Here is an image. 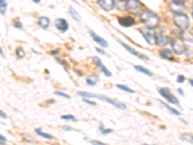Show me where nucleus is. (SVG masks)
Here are the masks:
<instances>
[{"mask_svg":"<svg viewBox=\"0 0 193 145\" xmlns=\"http://www.w3.org/2000/svg\"><path fill=\"white\" fill-rule=\"evenodd\" d=\"M139 31L142 33L144 39L146 40V42L149 44H154L155 43V34L151 31V29H147V28H143V29H139Z\"/></svg>","mask_w":193,"mask_h":145,"instance_id":"9","label":"nucleus"},{"mask_svg":"<svg viewBox=\"0 0 193 145\" xmlns=\"http://www.w3.org/2000/svg\"><path fill=\"white\" fill-rule=\"evenodd\" d=\"M157 91L163 98H165L169 103L174 104H180L179 100L174 96L169 89H167V88H158Z\"/></svg>","mask_w":193,"mask_h":145,"instance_id":"4","label":"nucleus"},{"mask_svg":"<svg viewBox=\"0 0 193 145\" xmlns=\"http://www.w3.org/2000/svg\"><path fill=\"white\" fill-rule=\"evenodd\" d=\"M174 23L177 25L181 30L186 31L189 28V19L186 15L181 13V14H175L174 16Z\"/></svg>","mask_w":193,"mask_h":145,"instance_id":"3","label":"nucleus"},{"mask_svg":"<svg viewBox=\"0 0 193 145\" xmlns=\"http://www.w3.org/2000/svg\"><path fill=\"white\" fill-rule=\"evenodd\" d=\"M118 20H119V23L124 27L132 26L135 23V20L132 18H130V16H124V18H120Z\"/></svg>","mask_w":193,"mask_h":145,"instance_id":"15","label":"nucleus"},{"mask_svg":"<svg viewBox=\"0 0 193 145\" xmlns=\"http://www.w3.org/2000/svg\"><path fill=\"white\" fill-rule=\"evenodd\" d=\"M96 51H98L99 53H100V54H104V55H107L104 51H103V49H101V48H96Z\"/></svg>","mask_w":193,"mask_h":145,"instance_id":"34","label":"nucleus"},{"mask_svg":"<svg viewBox=\"0 0 193 145\" xmlns=\"http://www.w3.org/2000/svg\"><path fill=\"white\" fill-rule=\"evenodd\" d=\"M160 57L163 59L172 60V51H169V49H162L160 51Z\"/></svg>","mask_w":193,"mask_h":145,"instance_id":"20","label":"nucleus"},{"mask_svg":"<svg viewBox=\"0 0 193 145\" xmlns=\"http://www.w3.org/2000/svg\"><path fill=\"white\" fill-rule=\"evenodd\" d=\"M14 26L16 27V28H18V29H22V24H21V22L19 19H16L14 21Z\"/></svg>","mask_w":193,"mask_h":145,"instance_id":"29","label":"nucleus"},{"mask_svg":"<svg viewBox=\"0 0 193 145\" xmlns=\"http://www.w3.org/2000/svg\"><path fill=\"white\" fill-rule=\"evenodd\" d=\"M93 62H94V64L98 67V68L104 72V74L106 76H108V77H110L111 76H112V74H111V72L106 68V67L103 64V62H101V60H100V58H99V57H96V56H94L93 58Z\"/></svg>","mask_w":193,"mask_h":145,"instance_id":"8","label":"nucleus"},{"mask_svg":"<svg viewBox=\"0 0 193 145\" xmlns=\"http://www.w3.org/2000/svg\"><path fill=\"white\" fill-rule=\"evenodd\" d=\"M160 104H162V105H164V108H167L170 112H171L172 114H174V115H177V116H180L181 115V113H180V111L179 110H177V109H175L174 108H172L171 105H169L168 104H166V103H164V102H162V101H160Z\"/></svg>","mask_w":193,"mask_h":145,"instance_id":"19","label":"nucleus"},{"mask_svg":"<svg viewBox=\"0 0 193 145\" xmlns=\"http://www.w3.org/2000/svg\"><path fill=\"white\" fill-rule=\"evenodd\" d=\"M189 82H190V85L192 86V80H189Z\"/></svg>","mask_w":193,"mask_h":145,"instance_id":"40","label":"nucleus"},{"mask_svg":"<svg viewBox=\"0 0 193 145\" xmlns=\"http://www.w3.org/2000/svg\"><path fill=\"white\" fill-rule=\"evenodd\" d=\"M117 42L119 43V44H121V46L126 49V51H128L130 54H132V55H134V56H136V57H139V58H141V59H144V60H148V57L146 56V55H143V54H140L139 52H137L135 51L134 48H130L129 46H128L127 44H125V43H123V42H121V41H119V40H117Z\"/></svg>","mask_w":193,"mask_h":145,"instance_id":"10","label":"nucleus"},{"mask_svg":"<svg viewBox=\"0 0 193 145\" xmlns=\"http://www.w3.org/2000/svg\"><path fill=\"white\" fill-rule=\"evenodd\" d=\"M69 12H70V15L72 16V18L75 19V20H76V21H81V16H80V15H79L76 11L73 9L72 7H71L70 9H69Z\"/></svg>","mask_w":193,"mask_h":145,"instance_id":"21","label":"nucleus"},{"mask_svg":"<svg viewBox=\"0 0 193 145\" xmlns=\"http://www.w3.org/2000/svg\"><path fill=\"white\" fill-rule=\"evenodd\" d=\"M172 48L176 54L181 55L183 54L185 51V46L184 42L181 40V39H175L172 42Z\"/></svg>","mask_w":193,"mask_h":145,"instance_id":"6","label":"nucleus"},{"mask_svg":"<svg viewBox=\"0 0 193 145\" xmlns=\"http://www.w3.org/2000/svg\"><path fill=\"white\" fill-rule=\"evenodd\" d=\"M98 81H99V77L95 76V75H91L89 76L87 79H86V82L87 84L90 86H95L98 84Z\"/></svg>","mask_w":193,"mask_h":145,"instance_id":"17","label":"nucleus"},{"mask_svg":"<svg viewBox=\"0 0 193 145\" xmlns=\"http://www.w3.org/2000/svg\"><path fill=\"white\" fill-rule=\"evenodd\" d=\"M7 141V139L5 136H3L2 135H0V143H5Z\"/></svg>","mask_w":193,"mask_h":145,"instance_id":"33","label":"nucleus"},{"mask_svg":"<svg viewBox=\"0 0 193 145\" xmlns=\"http://www.w3.org/2000/svg\"><path fill=\"white\" fill-rule=\"evenodd\" d=\"M63 129H64L65 131H72V128H71V127H69V126H64V127H63Z\"/></svg>","mask_w":193,"mask_h":145,"instance_id":"36","label":"nucleus"},{"mask_svg":"<svg viewBox=\"0 0 193 145\" xmlns=\"http://www.w3.org/2000/svg\"><path fill=\"white\" fill-rule=\"evenodd\" d=\"M178 92L181 95V96H184V91H183V89L179 88V89H178Z\"/></svg>","mask_w":193,"mask_h":145,"instance_id":"37","label":"nucleus"},{"mask_svg":"<svg viewBox=\"0 0 193 145\" xmlns=\"http://www.w3.org/2000/svg\"><path fill=\"white\" fill-rule=\"evenodd\" d=\"M77 95L78 96H81V97H84V98H96L100 100V101H104V102H106L112 105H114L115 108H120V109H126L127 107L126 104H123V103H120L116 101V100H113V99H109L108 97H105V96H101V95H96V94H94V93H89V92H77Z\"/></svg>","mask_w":193,"mask_h":145,"instance_id":"1","label":"nucleus"},{"mask_svg":"<svg viewBox=\"0 0 193 145\" xmlns=\"http://www.w3.org/2000/svg\"><path fill=\"white\" fill-rule=\"evenodd\" d=\"M61 119H63V120H66V121H76V118L73 115H71V114H68V115H62L61 116Z\"/></svg>","mask_w":193,"mask_h":145,"instance_id":"26","label":"nucleus"},{"mask_svg":"<svg viewBox=\"0 0 193 145\" xmlns=\"http://www.w3.org/2000/svg\"><path fill=\"white\" fill-rule=\"evenodd\" d=\"M35 132H36L37 135H39L40 136H42V137H44V138H47V139H53V138H54L53 136L49 135V133H47L43 132L41 129H36Z\"/></svg>","mask_w":193,"mask_h":145,"instance_id":"22","label":"nucleus"},{"mask_svg":"<svg viewBox=\"0 0 193 145\" xmlns=\"http://www.w3.org/2000/svg\"><path fill=\"white\" fill-rule=\"evenodd\" d=\"M155 41L156 42L157 46L165 47L170 43V38L168 36L163 35V34H156V35H155Z\"/></svg>","mask_w":193,"mask_h":145,"instance_id":"12","label":"nucleus"},{"mask_svg":"<svg viewBox=\"0 0 193 145\" xmlns=\"http://www.w3.org/2000/svg\"><path fill=\"white\" fill-rule=\"evenodd\" d=\"M141 20L142 22L148 27L149 29H154L158 25L160 19L158 16L153 12H145L141 15Z\"/></svg>","mask_w":193,"mask_h":145,"instance_id":"2","label":"nucleus"},{"mask_svg":"<svg viewBox=\"0 0 193 145\" xmlns=\"http://www.w3.org/2000/svg\"><path fill=\"white\" fill-rule=\"evenodd\" d=\"M184 80H185L184 76H181V75L178 76V77H177V82H178V83H183Z\"/></svg>","mask_w":193,"mask_h":145,"instance_id":"31","label":"nucleus"},{"mask_svg":"<svg viewBox=\"0 0 193 145\" xmlns=\"http://www.w3.org/2000/svg\"><path fill=\"white\" fill-rule=\"evenodd\" d=\"M141 7L142 4L138 0H127L126 4H125V10L133 11V12H138Z\"/></svg>","mask_w":193,"mask_h":145,"instance_id":"7","label":"nucleus"},{"mask_svg":"<svg viewBox=\"0 0 193 145\" xmlns=\"http://www.w3.org/2000/svg\"><path fill=\"white\" fill-rule=\"evenodd\" d=\"M92 144H98V145H104V142L99 141V140H91L90 141Z\"/></svg>","mask_w":193,"mask_h":145,"instance_id":"32","label":"nucleus"},{"mask_svg":"<svg viewBox=\"0 0 193 145\" xmlns=\"http://www.w3.org/2000/svg\"><path fill=\"white\" fill-rule=\"evenodd\" d=\"M6 114H5L4 112H3V111H1V110H0V118H6Z\"/></svg>","mask_w":193,"mask_h":145,"instance_id":"35","label":"nucleus"},{"mask_svg":"<svg viewBox=\"0 0 193 145\" xmlns=\"http://www.w3.org/2000/svg\"><path fill=\"white\" fill-rule=\"evenodd\" d=\"M54 94L57 95V96L66 98V99H71V96H70V95H68V94H66V93H64V92H62V91H55Z\"/></svg>","mask_w":193,"mask_h":145,"instance_id":"28","label":"nucleus"},{"mask_svg":"<svg viewBox=\"0 0 193 145\" xmlns=\"http://www.w3.org/2000/svg\"><path fill=\"white\" fill-rule=\"evenodd\" d=\"M0 54H1L2 56H4V53L2 52V49H1V48H0Z\"/></svg>","mask_w":193,"mask_h":145,"instance_id":"39","label":"nucleus"},{"mask_svg":"<svg viewBox=\"0 0 193 145\" xmlns=\"http://www.w3.org/2000/svg\"><path fill=\"white\" fill-rule=\"evenodd\" d=\"M134 69H135L136 71H138L139 72H142L143 75L149 76H153L151 71H149L148 69H146V68H144V67H142V66H140V65H134Z\"/></svg>","mask_w":193,"mask_h":145,"instance_id":"18","label":"nucleus"},{"mask_svg":"<svg viewBox=\"0 0 193 145\" xmlns=\"http://www.w3.org/2000/svg\"><path fill=\"white\" fill-rule=\"evenodd\" d=\"M39 24L40 26L42 27L44 29H47L49 25H50V21L48 19V18L47 16H41V18L39 19Z\"/></svg>","mask_w":193,"mask_h":145,"instance_id":"16","label":"nucleus"},{"mask_svg":"<svg viewBox=\"0 0 193 145\" xmlns=\"http://www.w3.org/2000/svg\"><path fill=\"white\" fill-rule=\"evenodd\" d=\"M169 8L174 14H181L184 11L185 6H184V2L181 1V0H174V1L170 2Z\"/></svg>","mask_w":193,"mask_h":145,"instance_id":"5","label":"nucleus"},{"mask_svg":"<svg viewBox=\"0 0 193 145\" xmlns=\"http://www.w3.org/2000/svg\"><path fill=\"white\" fill-rule=\"evenodd\" d=\"M90 34H91V37H92L93 40L98 44H100V47H103V48H107V47H108V43H107V41L104 40V38H101L100 35L96 34V33H95L93 30L90 31Z\"/></svg>","mask_w":193,"mask_h":145,"instance_id":"14","label":"nucleus"},{"mask_svg":"<svg viewBox=\"0 0 193 145\" xmlns=\"http://www.w3.org/2000/svg\"><path fill=\"white\" fill-rule=\"evenodd\" d=\"M55 26L59 31L61 32H66L69 29V22H68L65 19H57L55 20Z\"/></svg>","mask_w":193,"mask_h":145,"instance_id":"13","label":"nucleus"},{"mask_svg":"<svg viewBox=\"0 0 193 145\" xmlns=\"http://www.w3.org/2000/svg\"><path fill=\"white\" fill-rule=\"evenodd\" d=\"M116 87L118 89H120V90H123L125 92H128V93H130V94H133L134 93V90H132V88L128 87L127 85H123V84H116Z\"/></svg>","mask_w":193,"mask_h":145,"instance_id":"23","label":"nucleus"},{"mask_svg":"<svg viewBox=\"0 0 193 145\" xmlns=\"http://www.w3.org/2000/svg\"><path fill=\"white\" fill-rule=\"evenodd\" d=\"M98 4L101 9L109 12L115 7V0H98Z\"/></svg>","mask_w":193,"mask_h":145,"instance_id":"11","label":"nucleus"},{"mask_svg":"<svg viewBox=\"0 0 193 145\" xmlns=\"http://www.w3.org/2000/svg\"><path fill=\"white\" fill-rule=\"evenodd\" d=\"M83 102L86 103V104H90V105H93V107H96V105H98V104H96V103H95V102H93V101H90V100H87V99H84Z\"/></svg>","mask_w":193,"mask_h":145,"instance_id":"30","label":"nucleus"},{"mask_svg":"<svg viewBox=\"0 0 193 145\" xmlns=\"http://www.w3.org/2000/svg\"><path fill=\"white\" fill-rule=\"evenodd\" d=\"M99 130L101 133H103V135H108V133H111L113 132L111 129H107V128H105L103 124H100Z\"/></svg>","mask_w":193,"mask_h":145,"instance_id":"25","label":"nucleus"},{"mask_svg":"<svg viewBox=\"0 0 193 145\" xmlns=\"http://www.w3.org/2000/svg\"><path fill=\"white\" fill-rule=\"evenodd\" d=\"M33 2H35V3H40L41 2V0H32Z\"/></svg>","mask_w":193,"mask_h":145,"instance_id":"38","label":"nucleus"},{"mask_svg":"<svg viewBox=\"0 0 193 145\" xmlns=\"http://www.w3.org/2000/svg\"><path fill=\"white\" fill-rule=\"evenodd\" d=\"M16 56L19 57V58H23L25 56V52L23 51V49H22L21 48H16Z\"/></svg>","mask_w":193,"mask_h":145,"instance_id":"27","label":"nucleus"},{"mask_svg":"<svg viewBox=\"0 0 193 145\" xmlns=\"http://www.w3.org/2000/svg\"><path fill=\"white\" fill-rule=\"evenodd\" d=\"M6 9H7V2L5 0H0V14L4 15L6 13Z\"/></svg>","mask_w":193,"mask_h":145,"instance_id":"24","label":"nucleus"}]
</instances>
